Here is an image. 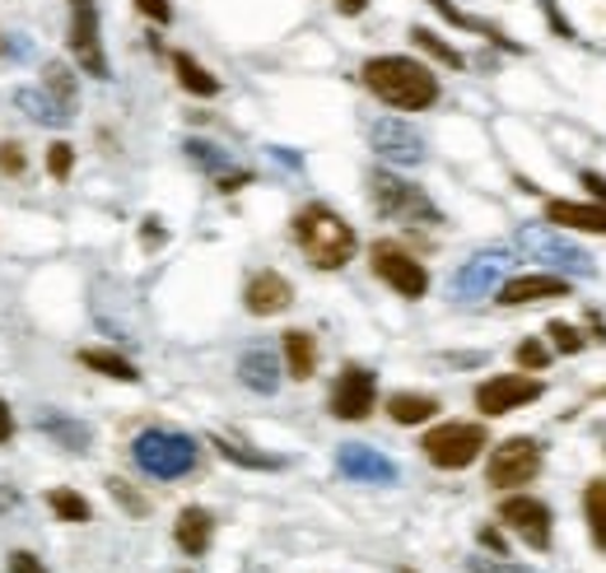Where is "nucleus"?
<instances>
[{
    "label": "nucleus",
    "mask_w": 606,
    "mask_h": 573,
    "mask_svg": "<svg viewBox=\"0 0 606 573\" xmlns=\"http://www.w3.org/2000/svg\"><path fill=\"white\" fill-rule=\"evenodd\" d=\"M359 80L392 112H424L439 103V75L415 57H369Z\"/></svg>",
    "instance_id": "f257e3e1"
},
{
    "label": "nucleus",
    "mask_w": 606,
    "mask_h": 573,
    "mask_svg": "<svg viewBox=\"0 0 606 573\" xmlns=\"http://www.w3.org/2000/svg\"><path fill=\"white\" fill-rule=\"evenodd\" d=\"M295 243L299 252L308 257V266H318V270H341L350 257H355V228L331 211V205H304V211L295 215Z\"/></svg>",
    "instance_id": "f03ea898"
},
{
    "label": "nucleus",
    "mask_w": 606,
    "mask_h": 573,
    "mask_svg": "<svg viewBox=\"0 0 606 573\" xmlns=\"http://www.w3.org/2000/svg\"><path fill=\"white\" fill-rule=\"evenodd\" d=\"M369 201H373V211L383 219H392V224H420V228L443 224L439 205L424 196V187H415V182H407L392 168H373L369 173Z\"/></svg>",
    "instance_id": "7ed1b4c3"
},
{
    "label": "nucleus",
    "mask_w": 606,
    "mask_h": 573,
    "mask_svg": "<svg viewBox=\"0 0 606 573\" xmlns=\"http://www.w3.org/2000/svg\"><path fill=\"white\" fill-rule=\"evenodd\" d=\"M131 457H136V467L154 480H177L196 467V439L192 433H177V429H145L136 433V443H131Z\"/></svg>",
    "instance_id": "20e7f679"
},
{
    "label": "nucleus",
    "mask_w": 606,
    "mask_h": 573,
    "mask_svg": "<svg viewBox=\"0 0 606 573\" xmlns=\"http://www.w3.org/2000/svg\"><path fill=\"white\" fill-rule=\"evenodd\" d=\"M424 457H430V467L439 471H462L471 467L476 457L490 448V433L485 424H471V420H448V424H434L430 433L420 439Z\"/></svg>",
    "instance_id": "39448f33"
},
{
    "label": "nucleus",
    "mask_w": 606,
    "mask_h": 573,
    "mask_svg": "<svg viewBox=\"0 0 606 573\" xmlns=\"http://www.w3.org/2000/svg\"><path fill=\"white\" fill-rule=\"evenodd\" d=\"M369 266L388 289L401 294V299H424V294H430V270H424V262H415L411 252L392 238H378L369 247Z\"/></svg>",
    "instance_id": "423d86ee"
},
{
    "label": "nucleus",
    "mask_w": 606,
    "mask_h": 573,
    "mask_svg": "<svg viewBox=\"0 0 606 573\" xmlns=\"http://www.w3.org/2000/svg\"><path fill=\"white\" fill-rule=\"evenodd\" d=\"M518 247L527 252L532 262H546L555 275H593V257L583 247H574L569 238H559L551 224H527L518 228Z\"/></svg>",
    "instance_id": "0eeeda50"
},
{
    "label": "nucleus",
    "mask_w": 606,
    "mask_h": 573,
    "mask_svg": "<svg viewBox=\"0 0 606 573\" xmlns=\"http://www.w3.org/2000/svg\"><path fill=\"white\" fill-rule=\"evenodd\" d=\"M536 475H542V443H536V439H504L500 448H490L485 480H490L495 490L532 485Z\"/></svg>",
    "instance_id": "6e6552de"
},
{
    "label": "nucleus",
    "mask_w": 606,
    "mask_h": 573,
    "mask_svg": "<svg viewBox=\"0 0 606 573\" xmlns=\"http://www.w3.org/2000/svg\"><path fill=\"white\" fill-rule=\"evenodd\" d=\"M509 266H513V257H509L504 247H485V252H476V257L462 262V266L453 270L448 294H453L458 304H476V299H485V294H495V289L504 285Z\"/></svg>",
    "instance_id": "1a4fd4ad"
},
{
    "label": "nucleus",
    "mask_w": 606,
    "mask_h": 573,
    "mask_svg": "<svg viewBox=\"0 0 606 573\" xmlns=\"http://www.w3.org/2000/svg\"><path fill=\"white\" fill-rule=\"evenodd\" d=\"M71 52H75V65L89 80H107L112 75L103 38H99V6H94V0H71Z\"/></svg>",
    "instance_id": "9d476101"
},
{
    "label": "nucleus",
    "mask_w": 606,
    "mask_h": 573,
    "mask_svg": "<svg viewBox=\"0 0 606 573\" xmlns=\"http://www.w3.org/2000/svg\"><path fill=\"white\" fill-rule=\"evenodd\" d=\"M331 416L336 420H369L373 406H378V378L364 364H346L331 382Z\"/></svg>",
    "instance_id": "9b49d317"
},
{
    "label": "nucleus",
    "mask_w": 606,
    "mask_h": 573,
    "mask_svg": "<svg viewBox=\"0 0 606 573\" xmlns=\"http://www.w3.org/2000/svg\"><path fill=\"white\" fill-rule=\"evenodd\" d=\"M542 392H546L542 378H527V374H500V378H485V382L476 387V410H481V416H490V420H500V416H509V410L532 406Z\"/></svg>",
    "instance_id": "f8f14e48"
},
{
    "label": "nucleus",
    "mask_w": 606,
    "mask_h": 573,
    "mask_svg": "<svg viewBox=\"0 0 606 573\" xmlns=\"http://www.w3.org/2000/svg\"><path fill=\"white\" fill-rule=\"evenodd\" d=\"M369 145H373L378 158H388V164H397V168L424 164V135L401 117H378L369 126Z\"/></svg>",
    "instance_id": "ddd939ff"
},
{
    "label": "nucleus",
    "mask_w": 606,
    "mask_h": 573,
    "mask_svg": "<svg viewBox=\"0 0 606 573\" xmlns=\"http://www.w3.org/2000/svg\"><path fill=\"white\" fill-rule=\"evenodd\" d=\"M500 522L509 526V532H518L532 550H551V509L542 499H532V494H509L500 503Z\"/></svg>",
    "instance_id": "4468645a"
},
{
    "label": "nucleus",
    "mask_w": 606,
    "mask_h": 573,
    "mask_svg": "<svg viewBox=\"0 0 606 573\" xmlns=\"http://www.w3.org/2000/svg\"><path fill=\"white\" fill-rule=\"evenodd\" d=\"M336 471L359 480V485H392V480L401 475L392 457H383L369 443H341L336 448Z\"/></svg>",
    "instance_id": "2eb2a0df"
},
{
    "label": "nucleus",
    "mask_w": 606,
    "mask_h": 573,
    "mask_svg": "<svg viewBox=\"0 0 606 573\" xmlns=\"http://www.w3.org/2000/svg\"><path fill=\"white\" fill-rule=\"evenodd\" d=\"M289 304H295V285H289L280 270H257V275H248V285H243V308L253 317H276Z\"/></svg>",
    "instance_id": "dca6fc26"
},
{
    "label": "nucleus",
    "mask_w": 606,
    "mask_h": 573,
    "mask_svg": "<svg viewBox=\"0 0 606 573\" xmlns=\"http://www.w3.org/2000/svg\"><path fill=\"white\" fill-rule=\"evenodd\" d=\"M569 294V280L555 270H542V275H509L500 285V304L504 308H523V304H542V299H565Z\"/></svg>",
    "instance_id": "f3484780"
},
{
    "label": "nucleus",
    "mask_w": 606,
    "mask_h": 573,
    "mask_svg": "<svg viewBox=\"0 0 606 573\" xmlns=\"http://www.w3.org/2000/svg\"><path fill=\"white\" fill-rule=\"evenodd\" d=\"M280 359H276V350L271 346H253V350H243L238 355V382L243 387H253V392H261V397H271L276 387H280Z\"/></svg>",
    "instance_id": "a211bd4d"
},
{
    "label": "nucleus",
    "mask_w": 606,
    "mask_h": 573,
    "mask_svg": "<svg viewBox=\"0 0 606 573\" xmlns=\"http://www.w3.org/2000/svg\"><path fill=\"white\" fill-rule=\"evenodd\" d=\"M210 536H215V518L206 513V509H183L177 513V522H173V541H177V550L183 555H192V560H201L210 550Z\"/></svg>",
    "instance_id": "6ab92c4d"
},
{
    "label": "nucleus",
    "mask_w": 606,
    "mask_h": 573,
    "mask_svg": "<svg viewBox=\"0 0 606 573\" xmlns=\"http://www.w3.org/2000/svg\"><path fill=\"white\" fill-rule=\"evenodd\" d=\"M14 108L24 112L29 122H38V126H71V122H75V112H65V108H61L42 84L14 89Z\"/></svg>",
    "instance_id": "aec40b11"
},
{
    "label": "nucleus",
    "mask_w": 606,
    "mask_h": 573,
    "mask_svg": "<svg viewBox=\"0 0 606 573\" xmlns=\"http://www.w3.org/2000/svg\"><path fill=\"white\" fill-rule=\"evenodd\" d=\"M38 429L48 433L57 448H65V452H84L89 439H94V433H89V424L75 420V416H65V410H42V416H38Z\"/></svg>",
    "instance_id": "412c9836"
},
{
    "label": "nucleus",
    "mask_w": 606,
    "mask_h": 573,
    "mask_svg": "<svg viewBox=\"0 0 606 573\" xmlns=\"http://www.w3.org/2000/svg\"><path fill=\"white\" fill-rule=\"evenodd\" d=\"M546 224H569V228H583V234H606V205L546 201Z\"/></svg>",
    "instance_id": "4be33fe9"
},
{
    "label": "nucleus",
    "mask_w": 606,
    "mask_h": 573,
    "mask_svg": "<svg viewBox=\"0 0 606 573\" xmlns=\"http://www.w3.org/2000/svg\"><path fill=\"white\" fill-rule=\"evenodd\" d=\"M280 350H285V374L295 382H308L312 374H318V340H312L308 331H299V327L285 331Z\"/></svg>",
    "instance_id": "5701e85b"
},
{
    "label": "nucleus",
    "mask_w": 606,
    "mask_h": 573,
    "mask_svg": "<svg viewBox=\"0 0 606 573\" xmlns=\"http://www.w3.org/2000/svg\"><path fill=\"white\" fill-rule=\"evenodd\" d=\"M89 374H103V378H112V382H141V369L131 364L126 355H117V350H99V346H84L80 355H75Z\"/></svg>",
    "instance_id": "b1692460"
},
{
    "label": "nucleus",
    "mask_w": 606,
    "mask_h": 573,
    "mask_svg": "<svg viewBox=\"0 0 606 573\" xmlns=\"http://www.w3.org/2000/svg\"><path fill=\"white\" fill-rule=\"evenodd\" d=\"M173 75H177V84H183L192 99H215L219 94V80L192 52H173Z\"/></svg>",
    "instance_id": "393cba45"
},
{
    "label": "nucleus",
    "mask_w": 606,
    "mask_h": 573,
    "mask_svg": "<svg viewBox=\"0 0 606 573\" xmlns=\"http://www.w3.org/2000/svg\"><path fill=\"white\" fill-rule=\"evenodd\" d=\"M388 416H392V424H424V420L439 416V401L424 397V392H392Z\"/></svg>",
    "instance_id": "a878e982"
},
{
    "label": "nucleus",
    "mask_w": 606,
    "mask_h": 573,
    "mask_svg": "<svg viewBox=\"0 0 606 573\" xmlns=\"http://www.w3.org/2000/svg\"><path fill=\"white\" fill-rule=\"evenodd\" d=\"M430 6H434V10H439V14H443V19H448V24H453V29L481 33V38H490V42H500V48H509V52H523L518 42H509V38H504L495 24H485V19H476V14H462V10L453 6V0H430Z\"/></svg>",
    "instance_id": "bb28decb"
},
{
    "label": "nucleus",
    "mask_w": 606,
    "mask_h": 573,
    "mask_svg": "<svg viewBox=\"0 0 606 573\" xmlns=\"http://www.w3.org/2000/svg\"><path fill=\"white\" fill-rule=\"evenodd\" d=\"M42 89L65 108V112H75L80 108V89H75V71L65 61H52L48 71H42Z\"/></svg>",
    "instance_id": "cd10ccee"
},
{
    "label": "nucleus",
    "mask_w": 606,
    "mask_h": 573,
    "mask_svg": "<svg viewBox=\"0 0 606 573\" xmlns=\"http://www.w3.org/2000/svg\"><path fill=\"white\" fill-rule=\"evenodd\" d=\"M583 518H588L597 550H606V480H588L583 485Z\"/></svg>",
    "instance_id": "c85d7f7f"
},
{
    "label": "nucleus",
    "mask_w": 606,
    "mask_h": 573,
    "mask_svg": "<svg viewBox=\"0 0 606 573\" xmlns=\"http://www.w3.org/2000/svg\"><path fill=\"white\" fill-rule=\"evenodd\" d=\"M215 448H219V457H224V462H234V467H248V471H280V467H285L280 457H271V452H257V448H248V443L215 439Z\"/></svg>",
    "instance_id": "c756f323"
},
{
    "label": "nucleus",
    "mask_w": 606,
    "mask_h": 573,
    "mask_svg": "<svg viewBox=\"0 0 606 573\" xmlns=\"http://www.w3.org/2000/svg\"><path fill=\"white\" fill-rule=\"evenodd\" d=\"M48 509H52L61 522H89V518H94L89 499L75 494V490H48Z\"/></svg>",
    "instance_id": "7c9ffc66"
},
{
    "label": "nucleus",
    "mask_w": 606,
    "mask_h": 573,
    "mask_svg": "<svg viewBox=\"0 0 606 573\" xmlns=\"http://www.w3.org/2000/svg\"><path fill=\"white\" fill-rule=\"evenodd\" d=\"M411 42H415L420 52H430L434 61H443L448 71H462V65H466V61H462V52H458V48H448V42H443L434 29H411Z\"/></svg>",
    "instance_id": "2f4dec72"
},
{
    "label": "nucleus",
    "mask_w": 606,
    "mask_h": 573,
    "mask_svg": "<svg viewBox=\"0 0 606 573\" xmlns=\"http://www.w3.org/2000/svg\"><path fill=\"white\" fill-rule=\"evenodd\" d=\"M183 150H187V158H192L196 168H206V173H215V177H224V173H229V154H224L219 145H206V141H187Z\"/></svg>",
    "instance_id": "473e14b6"
},
{
    "label": "nucleus",
    "mask_w": 606,
    "mask_h": 573,
    "mask_svg": "<svg viewBox=\"0 0 606 573\" xmlns=\"http://www.w3.org/2000/svg\"><path fill=\"white\" fill-rule=\"evenodd\" d=\"M107 494H112V499H117V503H122V509H126L131 518H145V513H150V499H145V494H136V490H131V485H126V480H122V475H112V480H107Z\"/></svg>",
    "instance_id": "72a5a7b5"
},
{
    "label": "nucleus",
    "mask_w": 606,
    "mask_h": 573,
    "mask_svg": "<svg viewBox=\"0 0 606 573\" xmlns=\"http://www.w3.org/2000/svg\"><path fill=\"white\" fill-rule=\"evenodd\" d=\"M48 173L57 177V182H65L75 173V145H65V141H52L48 145Z\"/></svg>",
    "instance_id": "f704fd0d"
},
{
    "label": "nucleus",
    "mask_w": 606,
    "mask_h": 573,
    "mask_svg": "<svg viewBox=\"0 0 606 573\" xmlns=\"http://www.w3.org/2000/svg\"><path fill=\"white\" fill-rule=\"evenodd\" d=\"M551 364V346H542V340H523L518 346V369L523 374H542Z\"/></svg>",
    "instance_id": "c9c22d12"
},
{
    "label": "nucleus",
    "mask_w": 606,
    "mask_h": 573,
    "mask_svg": "<svg viewBox=\"0 0 606 573\" xmlns=\"http://www.w3.org/2000/svg\"><path fill=\"white\" fill-rule=\"evenodd\" d=\"M24 168H29L24 145H19V141H0V173H6V177H24Z\"/></svg>",
    "instance_id": "e433bc0d"
},
{
    "label": "nucleus",
    "mask_w": 606,
    "mask_h": 573,
    "mask_svg": "<svg viewBox=\"0 0 606 573\" xmlns=\"http://www.w3.org/2000/svg\"><path fill=\"white\" fill-rule=\"evenodd\" d=\"M546 336H551V346H555L559 355H578V350H583V336H578V327H569V323H551Z\"/></svg>",
    "instance_id": "4c0bfd02"
},
{
    "label": "nucleus",
    "mask_w": 606,
    "mask_h": 573,
    "mask_svg": "<svg viewBox=\"0 0 606 573\" xmlns=\"http://www.w3.org/2000/svg\"><path fill=\"white\" fill-rule=\"evenodd\" d=\"M466 573H536V569H527V564H513V560H504V555H481V560H466Z\"/></svg>",
    "instance_id": "58836bf2"
},
{
    "label": "nucleus",
    "mask_w": 606,
    "mask_h": 573,
    "mask_svg": "<svg viewBox=\"0 0 606 573\" xmlns=\"http://www.w3.org/2000/svg\"><path fill=\"white\" fill-rule=\"evenodd\" d=\"M10 573H48V564H42L33 550H10V560H6Z\"/></svg>",
    "instance_id": "ea45409f"
},
{
    "label": "nucleus",
    "mask_w": 606,
    "mask_h": 573,
    "mask_svg": "<svg viewBox=\"0 0 606 573\" xmlns=\"http://www.w3.org/2000/svg\"><path fill=\"white\" fill-rule=\"evenodd\" d=\"M136 6H141L145 19H154V24H168V19H173V6H168V0H136Z\"/></svg>",
    "instance_id": "a19ab883"
},
{
    "label": "nucleus",
    "mask_w": 606,
    "mask_h": 573,
    "mask_svg": "<svg viewBox=\"0 0 606 573\" xmlns=\"http://www.w3.org/2000/svg\"><path fill=\"white\" fill-rule=\"evenodd\" d=\"M578 182H583V187H588V192L606 205V177H602V173H588V168H583V173H578Z\"/></svg>",
    "instance_id": "79ce46f5"
},
{
    "label": "nucleus",
    "mask_w": 606,
    "mask_h": 573,
    "mask_svg": "<svg viewBox=\"0 0 606 573\" xmlns=\"http://www.w3.org/2000/svg\"><path fill=\"white\" fill-rule=\"evenodd\" d=\"M238 187H248V173H224L219 177V192H238Z\"/></svg>",
    "instance_id": "37998d69"
},
{
    "label": "nucleus",
    "mask_w": 606,
    "mask_h": 573,
    "mask_svg": "<svg viewBox=\"0 0 606 573\" xmlns=\"http://www.w3.org/2000/svg\"><path fill=\"white\" fill-rule=\"evenodd\" d=\"M10 433H14V416H10V406L0 401V443H10Z\"/></svg>",
    "instance_id": "c03bdc74"
},
{
    "label": "nucleus",
    "mask_w": 606,
    "mask_h": 573,
    "mask_svg": "<svg viewBox=\"0 0 606 573\" xmlns=\"http://www.w3.org/2000/svg\"><path fill=\"white\" fill-rule=\"evenodd\" d=\"M481 545H485V550H495V555H504V536L495 532V526H485V532H481Z\"/></svg>",
    "instance_id": "a18cd8bd"
},
{
    "label": "nucleus",
    "mask_w": 606,
    "mask_h": 573,
    "mask_svg": "<svg viewBox=\"0 0 606 573\" xmlns=\"http://www.w3.org/2000/svg\"><path fill=\"white\" fill-rule=\"evenodd\" d=\"M164 238H168V234L160 228V219H145V243H150V247H160Z\"/></svg>",
    "instance_id": "49530a36"
},
{
    "label": "nucleus",
    "mask_w": 606,
    "mask_h": 573,
    "mask_svg": "<svg viewBox=\"0 0 606 573\" xmlns=\"http://www.w3.org/2000/svg\"><path fill=\"white\" fill-rule=\"evenodd\" d=\"M10 509H19V490L14 485H0V513H10Z\"/></svg>",
    "instance_id": "de8ad7c7"
},
{
    "label": "nucleus",
    "mask_w": 606,
    "mask_h": 573,
    "mask_svg": "<svg viewBox=\"0 0 606 573\" xmlns=\"http://www.w3.org/2000/svg\"><path fill=\"white\" fill-rule=\"evenodd\" d=\"M364 6H369V0H336V10H341V14H364Z\"/></svg>",
    "instance_id": "09e8293b"
},
{
    "label": "nucleus",
    "mask_w": 606,
    "mask_h": 573,
    "mask_svg": "<svg viewBox=\"0 0 606 573\" xmlns=\"http://www.w3.org/2000/svg\"><path fill=\"white\" fill-rule=\"evenodd\" d=\"M0 57H6V42H0Z\"/></svg>",
    "instance_id": "8fccbe9b"
}]
</instances>
